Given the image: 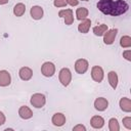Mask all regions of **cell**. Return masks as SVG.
I'll use <instances>...</instances> for the list:
<instances>
[{
    "mask_svg": "<svg viewBox=\"0 0 131 131\" xmlns=\"http://www.w3.org/2000/svg\"><path fill=\"white\" fill-rule=\"evenodd\" d=\"M58 78H59V82L63 86H68L71 83V80H72V73L68 68H63V69L60 70Z\"/></svg>",
    "mask_w": 131,
    "mask_h": 131,
    "instance_id": "obj_3",
    "label": "cell"
},
{
    "mask_svg": "<svg viewBox=\"0 0 131 131\" xmlns=\"http://www.w3.org/2000/svg\"><path fill=\"white\" fill-rule=\"evenodd\" d=\"M73 130H74V131H78V130L86 131V128H85V126H83V125H77V126H75V127L73 128Z\"/></svg>",
    "mask_w": 131,
    "mask_h": 131,
    "instance_id": "obj_27",
    "label": "cell"
},
{
    "mask_svg": "<svg viewBox=\"0 0 131 131\" xmlns=\"http://www.w3.org/2000/svg\"><path fill=\"white\" fill-rule=\"evenodd\" d=\"M108 106V101L106 98L104 97H98L95 99L94 101V107L99 111V112H102V111H105Z\"/></svg>",
    "mask_w": 131,
    "mask_h": 131,
    "instance_id": "obj_9",
    "label": "cell"
},
{
    "mask_svg": "<svg viewBox=\"0 0 131 131\" xmlns=\"http://www.w3.org/2000/svg\"><path fill=\"white\" fill-rule=\"evenodd\" d=\"M30 13L34 19H41L43 16V8L41 6H37V5L33 6L30 10Z\"/></svg>",
    "mask_w": 131,
    "mask_h": 131,
    "instance_id": "obj_14",
    "label": "cell"
},
{
    "mask_svg": "<svg viewBox=\"0 0 131 131\" xmlns=\"http://www.w3.org/2000/svg\"><path fill=\"white\" fill-rule=\"evenodd\" d=\"M8 2V0H0V4L3 5V4H6Z\"/></svg>",
    "mask_w": 131,
    "mask_h": 131,
    "instance_id": "obj_30",
    "label": "cell"
},
{
    "mask_svg": "<svg viewBox=\"0 0 131 131\" xmlns=\"http://www.w3.org/2000/svg\"><path fill=\"white\" fill-rule=\"evenodd\" d=\"M46 103V97L42 93H35L31 96V104L37 108H41Z\"/></svg>",
    "mask_w": 131,
    "mask_h": 131,
    "instance_id": "obj_2",
    "label": "cell"
},
{
    "mask_svg": "<svg viewBox=\"0 0 131 131\" xmlns=\"http://www.w3.org/2000/svg\"><path fill=\"white\" fill-rule=\"evenodd\" d=\"M41 73L45 77H52L55 73V66L50 61H46L41 67Z\"/></svg>",
    "mask_w": 131,
    "mask_h": 131,
    "instance_id": "obj_4",
    "label": "cell"
},
{
    "mask_svg": "<svg viewBox=\"0 0 131 131\" xmlns=\"http://www.w3.org/2000/svg\"><path fill=\"white\" fill-rule=\"evenodd\" d=\"M10 82H11L10 74L5 70L0 71V86L1 87H6L10 84Z\"/></svg>",
    "mask_w": 131,
    "mask_h": 131,
    "instance_id": "obj_10",
    "label": "cell"
},
{
    "mask_svg": "<svg viewBox=\"0 0 131 131\" xmlns=\"http://www.w3.org/2000/svg\"><path fill=\"white\" fill-rule=\"evenodd\" d=\"M76 15H77V19L83 20L88 16V9L85 8V7H80V8L77 9Z\"/></svg>",
    "mask_w": 131,
    "mask_h": 131,
    "instance_id": "obj_20",
    "label": "cell"
},
{
    "mask_svg": "<svg viewBox=\"0 0 131 131\" xmlns=\"http://www.w3.org/2000/svg\"><path fill=\"white\" fill-rule=\"evenodd\" d=\"M90 124H91V126H92L93 128H95V129H100V128H102L103 125H104V120H103V118L100 117V116H93V117L91 118V120H90Z\"/></svg>",
    "mask_w": 131,
    "mask_h": 131,
    "instance_id": "obj_13",
    "label": "cell"
},
{
    "mask_svg": "<svg viewBox=\"0 0 131 131\" xmlns=\"http://www.w3.org/2000/svg\"><path fill=\"white\" fill-rule=\"evenodd\" d=\"M26 11V6L24 3H17L14 7H13V13L16 16H21Z\"/></svg>",
    "mask_w": 131,
    "mask_h": 131,
    "instance_id": "obj_19",
    "label": "cell"
},
{
    "mask_svg": "<svg viewBox=\"0 0 131 131\" xmlns=\"http://www.w3.org/2000/svg\"><path fill=\"white\" fill-rule=\"evenodd\" d=\"M88 66H89V63L86 59L80 58V59L76 60V62H75V70L78 74L82 75V74L86 73V71L88 70Z\"/></svg>",
    "mask_w": 131,
    "mask_h": 131,
    "instance_id": "obj_8",
    "label": "cell"
},
{
    "mask_svg": "<svg viewBox=\"0 0 131 131\" xmlns=\"http://www.w3.org/2000/svg\"><path fill=\"white\" fill-rule=\"evenodd\" d=\"M108 128L111 131H119L120 130V126H119L118 120L116 118H112L108 121Z\"/></svg>",
    "mask_w": 131,
    "mask_h": 131,
    "instance_id": "obj_22",
    "label": "cell"
},
{
    "mask_svg": "<svg viewBox=\"0 0 131 131\" xmlns=\"http://www.w3.org/2000/svg\"><path fill=\"white\" fill-rule=\"evenodd\" d=\"M103 76H104V73H103V70H102L101 67L94 66L92 68V70H91V77H92V79L95 82L100 83L103 80Z\"/></svg>",
    "mask_w": 131,
    "mask_h": 131,
    "instance_id": "obj_5",
    "label": "cell"
},
{
    "mask_svg": "<svg viewBox=\"0 0 131 131\" xmlns=\"http://www.w3.org/2000/svg\"><path fill=\"white\" fill-rule=\"evenodd\" d=\"M18 115H19V117H20L21 119L27 120V119H30V118L33 117V112L31 111L30 107L24 105V106H20V107H19V110H18Z\"/></svg>",
    "mask_w": 131,
    "mask_h": 131,
    "instance_id": "obj_15",
    "label": "cell"
},
{
    "mask_svg": "<svg viewBox=\"0 0 131 131\" xmlns=\"http://www.w3.org/2000/svg\"><path fill=\"white\" fill-rule=\"evenodd\" d=\"M66 123V117L63 114L61 113H56L53 115L52 117V124L54 126H57V127H60L62 125H64Z\"/></svg>",
    "mask_w": 131,
    "mask_h": 131,
    "instance_id": "obj_12",
    "label": "cell"
},
{
    "mask_svg": "<svg viewBox=\"0 0 131 131\" xmlns=\"http://www.w3.org/2000/svg\"><path fill=\"white\" fill-rule=\"evenodd\" d=\"M19 78L24 81H29L33 76V71L28 67H23L18 72Z\"/></svg>",
    "mask_w": 131,
    "mask_h": 131,
    "instance_id": "obj_11",
    "label": "cell"
},
{
    "mask_svg": "<svg viewBox=\"0 0 131 131\" xmlns=\"http://www.w3.org/2000/svg\"><path fill=\"white\" fill-rule=\"evenodd\" d=\"M97 8L103 13L112 16H118L127 12L129 5L124 0H99Z\"/></svg>",
    "mask_w": 131,
    "mask_h": 131,
    "instance_id": "obj_1",
    "label": "cell"
},
{
    "mask_svg": "<svg viewBox=\"0 0 131 131\" xmlns=\"http://www.w3.org/2000/svg\"><path fill=\"white\" fill-rule=\"evenodd\" d=\"M53 4L55 7H64L67 5V2L66 0H54Z\"/></svg>",
    "mask_w": 131,
    "mask_h": 131,
    "instance_id": "obj_25",
    "label": "cell"
},
{
    "mask_svg": "<svg viewBox=\"0 0 131 131\" xmlns=\"http://www.w3.org/2000/svg\"><path fill=\"white\" fill-rule=\"evenodd\" d=\"M120 107L123 112H126V113H130L131 112V100L127 97H123L120 99Z\"/></svg>",
    "mask_w": 131,
    "mask_h": 131,
    "instance_id": "obj_16",
    "label": "cell"
},
{
    "mask_svg": "<svg viewBox=\"0 0 131 131\" xmlns=\"http://www.w3.org/2000/svg\"><path fill=\"white\" fill-rule=\"evenodd\" d=\"M123 56L127 59V60H131V50H125L123 51Z\"/></svg>",
    "mask_w": 131,
    "mask_h": 131,
    "instance_id": "obj_26",
    "label": "cell"
},
{
    "mask_svg": "<svg viewBox=\"0 0 131 131\" xmlns=\"http://www.w3.org/2000/svg\"><path fill=\"white\" fill-rule=\"evenodd\" d=\"M120 45L124 48H128L131 46V38L129 36H123L120 39Z\"/></svg>",
    "mask_w": 131,
    "mask_h": 131,
    "instance_id": "obj_23",
    "label": "cell"
},
{
    "mask_svg": "<svg viewBox=\"0 0 131 131\" xmlns=\"http://www.w3.org/2000/svg\"><path fill=\"white\" fill-rule=\"evenodd\" d=\"M118 34V29H112V30H107L104 34H103V42L107 45H111L114 43L116 36Z\"/></svg>",
    "mask_w": 131,
    "mask_h": 131,
    "instance_id": "obj_7",
    "label": "cell"
},
{
    "mask_svg": "<svg viewBox=\"0 0 131 131\" xmlns=\"http://www.w3.org/2000/svg\"><path fill=\"white\" fill-rule=\"evenodd\" d=\"M67 4H70L71 6H76L79 3V0H66Z\"/></svg>",
    "mask_w": 131,
    "mask_h": 131,
    "instance_id": "obj_28",
    "label": "cell"
},
{
    "mask_svg": "<svg viewBox=\"0 0 131 131\" xmlns=\"http://www.w3.org/2000/svg\"><path fill=\"white\" fill-rule=\"evenodd\" d=\"M107 79H108V83L112 86V88L116 89L117 85H118V75H117V73L114 72V71H111L107 74Z\"/></svg>",
    "mask_w": 131,
    "mask_h": 131,
    "instance_id": "obj_18",
    "label": "cell"
},
{
    "mask_svg": "<svg viewBox=\"0 0 131 131\" xmlns=\"http://www.w3.org/2000/svg\"><path fill=\"white\" fill-rule=\"evenodd\" d=\"M90 26H91V20L88 19V18H85L82 20V23L78 26V31L80 33H83V34H86L88 33L89 29H90Z\"/></svg>",
    "mask_w": 131,
    "mask_h": 131,
    "instance_id": "obj_17",
    "label": "cell"
},
{
    "mask_svg": "<svg viewBox=\"0 0 131 131\" xmlns=\"http://www.w3.org/2000/svg\"><path fill=\"white\" fill-rule=\"evenodd\" d=\"M123 124L127 129H131V118L130 117H125L123 119Z\"/></svg>",
    "mask_w": 131,
    "mask_h": 131,
    "instance_id": "obj_24",
    "label": "cell"
},
{
    "mask_svg": "<svg viewBox=\"0 0 131 131\" xmlns=\"http://www.w3.org/2000/svg\"><path fill=\"white\" fill-rule=\"evenodd\" d=\"M5 123V116L2 112H0V126Z\"/></svg>",
    "mask_w": 131,
    "mask_h": 131,
    "instance_id": "obj_29",
    "label": "cell"
},
{
    "mask_svg": "<svg viewBox=\"0 0 131 131\" xmlns=\"http://www.w3.org/2000/svg\"><path fill=\"white\" fill-rule=\"evenodd\" d=\"M58 16L59 17H63L64 18V23L68 26H70V25H72L74 23V16H73V10L72 9H62V10H59Z\"/></svg>",
    "mask_w": 131,
    "mask_h": 131,
    "instance_id": "obj_6",
    "label": "cell"
},
{
    "mask_svg": "<svg viewBox=\"0 0 131 131\" xmlns=\"http://www.w3.org/2000/svg\"><path fill=\"white\" fill-rule=\"evenodd\" d=\"M107 31V26L102 24V25H99V26H96L93 28V33L94 35L96 36H103V34Z\"/></svg>",
    "mask_w": 131,
    "mask_h": 131,
    "instance_id": "obj_21",
    "label": "cell"
},
{
    "mask_svg": "<svg viewBox=\"0 0 131 131\" xmlns=\"http://www.w3.org/2000/svg\"><path fill=\"white\" fill-rule=\"evenodd\" d=\"M82 1H88V0H82Z\"/></svg>",
    "mask_w": 131,
    "mask_h": 131,
    "instance_id": "obj_31",
    "label": "cell"
}]
</instances>
